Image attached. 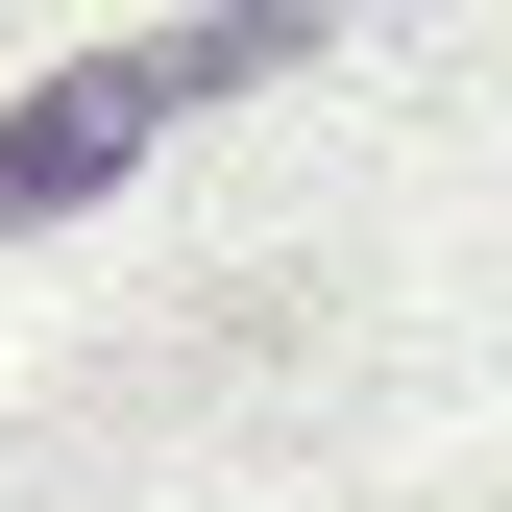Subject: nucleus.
I'll return each instance as SVG.
<instances>
[{"label":"nucleus","instance_id":"1","mask_svg":"<svg viewBox=\"0 0 512 512\" xmlns=\"http://www.w3.org/2000/svg\"><path fill=\"white\" fill-rule=\"evenodd\" d=\"M293 49H317V0H220V25H171V49H74L49 98H0V244L74 220L98 171H147V122H196V98H244V74H293Z\"/></svg>","mask_w":512,"mask_h":512}]
</instances>
